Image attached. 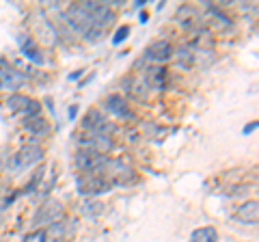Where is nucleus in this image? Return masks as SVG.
I'll list each match as a JSON object with an SVG mask.
<instances>
[{
  "label": "nucleus",
  "mask_w": 259,
  "mask_h": 242,
  "mask_svg": "<svg viewBox=\"0 0 259 242\" xmlns=\"http://www.w3.org/2000/svg\"><path fill=\"white\" fill-rule=\"evenodd\" d=\"M18 42H20V46H22L24 56H28V59H30V61H35V63H44V56L39 54V48L35 46V42H32V37H28V35H20V37H18Z\"/></svg>",
  "instance_id": "obj_18"
},
{
  "label": "nucleus",
  "mask_w": 259,
  "mask_h": 242,
  "mask_svg": "<svg viewBox=\"0 0 259 242\" xmlns=\"http://www.w3.org/2000/svg\"><path fill=\"white\" fill-rule=\"evenodd\" d=\"M80 5H82V9L89 13V18L93 20L95 26L102 30L115 20V13H112L110 5H106V3H80Z\"/></svg>",
  "instance_id": "obj_5"
},
{
  "label": "nucleus",
  "mask_w": 259,
  "mask_h": 242,
  "mask_svg": "<svg viewBox=\"0 0 259 242\" xmlns=\"http://www.w3.org/2000/svg\"><path fill=\"white\" fill-rule=\"evenodd\" d=\"M112 139L106 134H97V132H84L80 136V149H91V151H97V154L106 156L108 151L112 149Z\"/></svg>",
  "instance_id": "obj_6"
},
{
  "label": "nucleus",
  "mask_w": 259,
  "mask_h": 242,
  "mask_svg": "<svg viewBox=\"0 0 259 242\" xmlns=\"http://www.w3.org/2000/svg\"><path fill=\"white\" fill-rule=\"evenodd\" d=\"M177 22H180L184 28L190 30V28H194V26H199L201 15H199V11L194 9V7L184 5V7H180V9H177Z\"/></svg>",
  "instance_id": "obj_14"
},
{
  "label": "nucleus",
  "mask_w": 259,
  "mask_h": 242,
  "mask_svg": "<svg viewBox=\"0 0 259 242\" xmlns=\"http://www.w3.org/2000/svg\"><path fill=\"white\" fill-rule=\"evenodd\" d=\"M236 221L246 223V225H257V221H259V204L255 199L244 201V204L236 210Z\"/></svg>",
  "instance_id": "obj_12"
},
{
  "label": "nucleus",
  "mask_w": 259,
  "mask_h": 242,
  "mask_svg": "<svg viewBox=\"0 0 259 242\" xmlns=\"http://www.w3.org/2000/svg\"><path fill=\"white\" fill-rule=\"evenodd\" d=\"M106 156L97 154V151L91 149H78L76 151V158H74V165L80 173H102L104 171V165H106Z\"/></svg>",
  "instance_id": "obj_3"
},
{
  "label": "nucleus",
  "mask_w": 259,
  "mask_h": 242,
  "mask_svg": "<svg viewBox=\"0 0 259 242\" xmlns=\"http://www.w3.org/2000/svg\"><path fill=\"white\" fill-rule=\"evenodd\" d=\"M76 186L80 195H84V197H95V195H102V192L110 190V184L104 177V173H80L76 180Z\"/></svg>",
  "instance_id": "obj_2"
},
{
  "label": "nucleus",
  "mask_w": 259,
  "mask_h": 242,
  "mask_svg": "<svg viewBox=\"0 0 259 242\" xmlns=\"http://www.w3.org/2000/svg\"><path fill=\"white\" fill-rule=\"evenodd\" d=\"M130 93H132L136 100H141V102L147 100V95H149V85H147V80H145L143 71L132 78V83H130Z\"/></svg>",
  "instance_id": "obj_16"
},
{
  "label": "nucleus",
  "mask_w": 259,
  "mask_h": 242,
  "mask_svg": "<svg viewBox=\"0 0 259 242\" xmlns=\"http://www.w3.org/2000/svg\"><path fill=\"white\" fill-rule=\"evenodd\" d=\"M173 56V46L164 42V39H158V42H153L147 50L143 54V61H149V63H164Z\"/></svg>",
  "instance_id": "obj_11"
},
{
  "label": "nucleus",
  "mask_w": 259,
  "mask_h": 242,
  "mask_svg": "<svg viewBox=\"0 0 259 242\" xmlns=\"http://www.w3.org/2000/svg\"><path fill=\"white\" fill-rule=\"evenodd\" d=\"M127 35H130V26H127V24H123V26H119V28H117V33L112 35V44H115V46L123 44L125 39H127Z\"/></svg>",
  "instance_id": "obj_24"
},
{
  "label": "nucleus",
  "mask_w": 259,
  "mask_h": 242,
  "mask_svg": "<svg viewBox=\"0 0 259 242\" xmlns=\"http://www.w3.org/2000/svg\"><path fill=\"white\" fill-rule=\"evenodd\" d=\"M63 240H65V225L59 221L48 225L41 233V238H39V242H63Z\"/></svg>",
  "instance_id": "obj_17"
},
{
  "label": "nucleus",
  "mask_w": 259,
  "mask_h": 242,
  "mask_svg": "<svg viewBox=\"0 0 259 242\" xmlns=\"http://www.w3.org/2000/svg\"><path fill=\"white\" fill-rule=\"evenodd\" d=\"M41 158H44V149L39 147V145H24L18 154L13 156V169L22 171V169H28L32 165H37Z\"/></svg>",
  "instance_id": "obj_8"
},
{
  "label": "nucleus",
  "mask_w": 259,
  "mask_h": 242,
  "mask_svg": "<svg viewBox=\"0 0 259 242\" xmlns=\"http://www.w3.org/2000/svg\"><path fill=\"white\" fill-rule=\"evenodd\" d=\"M209 15L214 18L216 28H229V26H231V20L227 18V15H225L221 9H216V7H209Z\"/></svg>",
  "instance_id": "obj_23"
},
{
  "label": "nucleus",
  "mask_w": 259,
  "mask_h": 242,
  "mask_svg": "<svg viewBox=\"0 0 259 242\" xmlns=\"http://www.w3.org/2000/svg\"><path fill=\"white\" fill-rule=\"evenodd\" d=\"M177 56H180V65L192 67L194 61H197V48H194V46H184V48H180Z\"/></svg>",
  "instance_id": "obj_22"
},
{
  "label": "nucleus",
  "mask_w": 259,
  "mask_h": 242,
  "mask_svg": "<svg viewBox=\"0 0 259 242\" xmlns=\"http://www.w3.org/2000/svg\"><path fill=\"white\" fill-rule=\"evenodd\" d=\"M82 126L87 132H97V134H106V136H110V132H115V126L108 124L100 110H89L82 119Z\"/></svg>",
  "instance_id": "obj_10"
},
{
  "label": "nucleus",
  "mask_w": 259,
  "mask_h": 242,
  "mask_svg": "<svg viewBox=\"0 0 259 242\" xmlns=\"http://www.w3.org/2000/svg\"><path fill=\"white\" fill-rule=\"evenodd\" d=\"M190 242H218V231H216V227L205 225V227H199L192 231Z\"/></svg>",
  "instance_id": "obj_20"
},
{
  "label": "nucleus",
  "mask_w": 259,
  "mask_h": 242,
  "mask_svg": "<svg viewBox=\"0 0 259 242\" xmlns=\"http://www.w3.org/2000/svg\"><path fill=\"white\" fill-rule=\"evenodd\" d=\"M255 128H257V124H255V121H253V124H250V126H246V128H244V134H248V132H253V130H255Z\"/></svg>",
  "instance_id": "obj_26"
},
{
  "label": "nucleus",
  "mask_w": 259,
  "mask_h": 242,
  "mask_svg": "<svg viewBox=\"0 0 259 242\" xmlns=\"http://www.w3.org/2000/svg\"><path fill=\"white\" fill-rule=\"evenodd\" d=\"M24 128H26L30 134H35V136H46L48 132H50V126H48V121L41 119V117L26 119V121H24Z\"/></svg>",
  "instance_id": "obj_19"
},
{
  "label": "nucleus",
  "mask_w": 259,
  "mask_h": 242,
  "mask_svg": "<svg viewBox=\"0 0 259 242\" xmlns=\"http://www.w3.org/2000/svg\"><path fill=\"white\" fill-rule=\"evenodd\" d=\"M24 80H26V76L15 67H11L7 61L0 65V89L3 91H15V89H20L24 85Z\"/></svg>",
  "instance_id": "obj_9"
},
{
  "label": "nucleus",
  "mask_w": 259,
  "mask_h": 242,
  "mask_svg": "<svg viewBox=\"0 0 259 242\" xmlns=\"http://www.w3.org/2000/svg\"><path fill=\"white\" fill-rule=\"evenodd\" d=\"M61 214H63V206L56 199H48L46 204L37 210L35 219H32V227H39V225H46V227H48L50 223L59 221Z\"/></svg>",
  "instance_id": "obj_7"
},
{
  "label": "nucleus",
  "mask_w": 259,
  "mask_h": 242,
  "mask_svg": "<svg viewBox=\"0 0 259 242\" xmlns=\"http://www.w3.org/2000/svg\"><path fill=\"white\" fill-rule=\"evenodd\" d=\"M143 74H145V80H147L149 89H162V87H164V80H166L164 67H160V65H147V69H145Z\"/></svg>",
  "instance_id": "obj_15"
},
{
  "label": "nucleus",
  "mask_w": 259,
  "mask_h": 242,
  "mask_svg": "<svg viewBox=\"0 0 259 242\" xmlns=\"http://www.w3.org/2000/svg\"><path fill=\"white\" fill-rule=\"evenodd\" d=\"M7 106H9V110L22 115L24 119L39 117V112H41V104H39L37 100L28 98V95H20V93H13L11 98L7 100Z\"/></svg>",
  "instance_id": "obj_4"
},
{
  "label": "nucleus",
  "mask_w": 259,
  "mask_h": 242,
  "mask_svg": "<svg viewBox=\"0 0 259 242\" xmlns=\"http://www.w3.org/2000/svg\"><path fill=\"white\" fill-rule=\"evenodd\" d=\"M9 204H11V199H9V197H7V195H5V190H3V188H0V214H3V212H5V208H7V206H9Z\"/></svg>",
  "instance_id": "obj_25"
},
{
  "label": "nucleus",
  "mask_w": 259,
  "mask_h": 242,
  "mask_svg": "<svg viewBox=\"0 0 259 242\" xmlns=\"http://www.w3.org/2000/svg\"><path fill=\"white\" fill-rule=\"evenodd\" d=\"M104 106H106V110L112 112L115 117H130V106H127L123 95H117V93L108 95V98L104 100Z\"/></svg>",
  "instance_id": "obj_13"
},
{
  "label": "nucleus",
  "mask_w": 259,
  "mask_h": 242,
  "mask_svg": "<svg viewBox=\"0 0 259 242\" xmlns=\"http://www.w3.org/2000/svg\"><path fill=\"white\" fill-rule=\"evenodd\" d=\"M80 212H82V216H87V219H97V216L104 212V204L102 201H95V199H89L82 204Z\"/></svg>",
  "instance_id": "obj_21"
},
{
  "label": "nucleus",
  "mask_w": 259,
  "mask_h": 242,
  "mask_svg": "<svg viewBox=\"0 0 259 242\" xmlns=\"http://www.w3.org/2000/svg\"><path fill=\"white\" fill-rule=\"evenodd\" d=\"M63 18L74 33H80L84 39H89V42H97V39L102 37V28L95 26L93 20L89 18V13L82 9V5H71L69 9L63 13Z\"/></svg>",
  "instance_id": "obj_1"
}]
</instances>
